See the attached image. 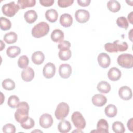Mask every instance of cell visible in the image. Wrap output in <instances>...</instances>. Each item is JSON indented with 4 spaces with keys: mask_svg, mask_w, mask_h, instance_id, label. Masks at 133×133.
<instances>
[{
    "mask_svg": "<svg viewBox=\"0 0 133 133\" xmlns=\"http://www.w3.org/2000/svg\"><path fill=\"white\" fill-rule=\"evenodd\" d=\"M29 105L26 102H19L15 113V118L16 121L20 123L25 122L29 118Z\"/></svg>",
    "mask_w": 133,
    "mask_h": 133,
    "instance_id": "1",
    "label": "cell"
},
{
    "mask_svg": "<svg viewBox=\"0 0 133 133\" xmlns=\"http://www.w3.org/2000/svg\"><path fill=\"white\" fill-rule=\"evenodd\" d=\"M49 26L45 22H41L36 24L32 30V35L35 38H41L48 34Z\"/></svg>",
    "mask_w": 133,
    "mask_h": 133,
    "instance_id": "2",
    "label": "cell"
},
{
    "mask_svg": "<svg viewBox=\"0 0 133 133\" xmlns=\"http://www.w3.org/2000/svg\"><path fill=\"white\" fill-rule=\"evenodd\" d=\"M117 63L122 68L130 69L133 66V56L130 54H122L118 56Z\"/></svg>",
    "mask_w": 133,
    "mask_h": 133,
    "instance_id": "3",
    "label": "cell"
},
{
    "mask_svg": "<svg viewBox=\"0 0 133 133\" xmlns=\"http://www.w3.org/2000/svg\"><path fill=\"white\" fill-rule=\"evenodd\" d=\"M70 108L69 105L64 102H60L57 106L55 115L57 119L62 120L64 119L69 114Z\"/></svg>",
    "mask_w": 133,
    "mask_h": 133,
    "instance_id": "4",
    "label": "cell"
},
{
    "mask_svg": "<svg viewBox=\"0 0 133 133\" xmlns=\"http://www.w3.org/2000/svg\"><path fill=\"white\" fill-rule=\"evenodd\" d=\"M19 7L17 4H16L14 2H11L9 3L5 4L3 5L2 10L3 14L9 17H12L16 15L19 11Z\"/></svg>",
    "mask_w": 133,
    "mask_h": 133,
    "instance_id": "5",
    "label": "cell"
},
{
    "mask_svg": "<svg viewBox=\"0 0 133 133\" xmlns=\"http://www.w3.org/2000/svg\"><path fill=\"white\" fill-rule=\"evenodd\" d=\"M71 120L75 127L78 130L84 129L86 126V121L82 114L78 112H74L71 116Z\"/></svg>",
    "mask_w": 133,
    "mask_h": 133,
    "instance_id": "6",
    "label": "cell"
},
{
    "mask_svg": "<svg viewBox=\"0 0 133 133\" xmlns=\"http://www.w3.org/2000/svg\"><path fill=\"white\" fill-rule=\"evenodd\" d=\"M76 20L81 23H84L88 21L90 18V14L88 11L85 9L77 10L75 13Z\"/></svg>",
    "mask_w": 133,
    "mask_h": 133,
    "instance_id": "7",
    "label": "cell"
},
{
    "mask_svg": "<svg viewBox=\"0 0 133 133\" xmlns=\"http://www.w3.org/2000/svg\"><path fill=\"white\" fill-rule=\"evenodd\" d=\"M53 118L51 115L48 113L42 115L39 119L40 126L44 128H48L51 126L53 123Z\"/></svg>",
    "mask_w": 133,
    "mask_h": 133,
    "instance_id": "8",
    "label": "cell"
},
{
    "mask_svg": "<svg viewBox=\"0 0 133 133\" xmlns=\"http://www.w3.org/2000/svg\"><path fill=\"white\" fill-rule=\"evenodd\" d=\"M56 72V66L54 64L51 62L46 64L43 69V74L46 78H52Z\"/></svg>",
    "mask_w": 133,
    "mask_h": 133,
    "instance_id": "9",
    "label": "cell"
},
{
    "mask_svg": "<svg viewBox=\"0 0 133 133\" xmlns=\"http://www.w3.org/2000/svg\"><path fill=\"white\" fill-rule=\"evenodd\" d=\"M97 60L99 65L103 68H107L110 65V57L107 53L102 52L99 54Z\"/></svg>",
    "mask_w": 133,
    "mask_h": 133,
    "instance_id": "10",
    "label": "cell"
},
{
    "mask_svg": "<svg viewBox=\"0 0 133 133\" xmlns=\"http://www.w3.org/2000/svg\"><path fill=\"white\" fill-rule=\"evenodd\" d=\"M118 95L120 98L124 100H129L132 96L131 89L127 86H122L119 89Z\"/></svg>",
    "mask_w": 133,
    "mask_h": 133,
    "instance_id": "11",
    "label": "cell"
},
{
    "mask_svg": "<svg viewBox=\"0 0 133 133\" xmlns=\"http://www.w3.org/2000/svg\"><path fill=\"white\" fill-rule=\"evenodd\" d=\"M59 73L62 78H68L72 73V68L69 64H62L59 66Z\"/></svg>",
    "mask_w": 133,
    "mask_h": 133,
    "instance_id": "12",
    "label": "cell"
},
{
    "mask_svg": "<svg viewBox=\"0 0 133 133\" xmlns=\"http://www.w3.org/2000/svg\"><path fill=\"white\" fill-rule=\"evenodd\" d=\"M22 79L25 82H30L34 77V71L31 67H27L21 72Z\"/></svg>",
    "mask_w": 133,
    "mask_h": 133,
    "instance_id": "13",
    "label": "cell"
},
{
    "mask_svg": "<svg viewBox=\"0 0 133 133\" xmlns=\"http://www.w3.org/2000/svg\"><path fill=\"white\" fill-rule=\"evenodd\" d=\"M107 102V98L102 94H96L92 97V104L98 107H102Z\"/></svg>",
    "mask_w": 133,
    "mask_h": 133,
    "instance_id": "14",
    "label": "cell"
},
{
    "mask_svg": "<svg viewBox=\"0 0 133 133\" xmlns=\"http://www.w3.org/2000/svg\"><path fill=\"white\" fill-rule=\"evenodd\" d=\"M122 75L121 71L117 68H111L108 72L109 79L112 81H116L119 79Z\"/></svg>",
    "mask_w": 133,
    "mask_h": 133,
    "instance_id": "15",
    "label": "cell"
},
{
    "mask_svg": "<svg viewBox=\"0 0 133 133\" xmlns=\"http://www.w3.org/2000/svg\"><path fill=\"white\" fill-rule=\"evenodd\" d=\"M60 23L65 28L70 27L73 23L72 17L69 14H63L60 17Z\"/></svg>",
    "mask_w": 133,
    "mask_h": 133,
    "instance_id": "16",
    "label": "cell"
},
{
    "mask_svg": "<svg viewBox=\"0 0 133 133\" xmlns=\"http://www.w3.org/2000/svg\"><path fill=\"white\" fill-rule=\"evenodd\" d=\"M24 18L26 22L31 24L34 23L37 19V14L35 10H29L24 13Z\"/></svg>",
    "mask_w": 133,
    "mask_h": 133,
    "instance_id": "17",
    "label": "cell"
},
{
    "mask_svg": "<svg viewBox=\"0 0 133 133\" xmlns=\"http://www.w3.org/2000/svg\"><path fill=\"white\" fill-rule=\"evenodd\" d=\"M109 125L107 121L104 119H100L97 124V130H94L98 132H109Z\"/></svg>",
    "mask_w": 133,
    "mask_h": 133,
    "instance_id": "18",
    "label": "cell"
},
{
    "mask_svg": "<svg viewBox=\"0 0 133 133\" xmlns=\"http://www.w3.org/2000/svg\"><path fill=\"white\" fill-rule=\"evenodd\" d=\"M50 37L51 40L54 42L60 43L63 41L64 33L59 29H55L52 32Z\"/></svg>",
    "mask_w": 133,
    "mask_h": 133,
    "instance_id": "19",
    "label": "cell"
},
{
    "mask_svg": "<svg viewBox=\"0 0 133 133\" xmlns=\"http://www.w3.org/2000/svg\"><path fill=\"white\" fill-rule=\"evenodd\" d=\"M44 59L45 55L41 51H35L32 55V61L35 64H41L44 62Z\"/></svg>",
    "mask_w": 133,
    "mask_h": 133,
    "instance_id": "20",
    "label": "cell"
},
{
    "mask_svg": "<svg viewBox=\"0 0 133 133\" xmlns=\"http://www.w3.org/2000/svg\"><path fill=\"white\" fill-rule=\"evenodd\" d=\"M72 126L70 123L66 120H63L60 122L58 125V129L59 132L62 133L68 132L71 129Z\"/></svg>",
    "mask_w": 133,
    "mask_h": 133,
    "instance_id": "21",
    "label": "cell"
},
{
    "mask_svg": "<svg viewBox=\"0 0 133 133\" xmlns=\"http://www.w3.org/2000/svg\"><path fill=\"white\" fill-rule=\"evenodd\" d=\"M45 16L48 21L53 23L57 21L58 17V14L55 9H50L46 11Z\"/></svg>",
    "mask_w": 133,
    "mask_h": 133,
    "instance_id": "22",
    "label": "cell"
},
{
    "mask_svg": "<svg viewBox=\"0 0 133 133\" xmlns=\"http://www.w3.org/2000/svg\"><path fill=\"white\" fill-rule=\"evenodd\" d=\"M98 90L103 94H107L111 90V85L106 81L100 82L97 86Z\"/></svg>",
    "mask_w": 133,
    "mask_h": 133,
    "instance_id": "23",
    "label": "cell"
},
{
    "mask_svg": "<svg viewBox=\"0 0 133 133\" xmlns=\"http://www.w3.org/2000/svg\"><path fill=\"white\" fill-rule=\"evenodd\" d=\"M104 113L107 116L109 117H114L117 114V109L115 105L110 104L105 108Z\"/></svg>",
    "mask_w": 133,
    "mask_h": 133,
    "instance_id": "24",
    "label": "cell"
},
{
    "mask_svg": "<svg viewBox=\"0 0 133 133\" xmlns=\"http://www.w3.org/2000/svg\"><path fill=\"white\" fill-rule=\"evenodd\" d=\"M21 52L20 48L16 46H12L8 47L6 50L7 55L10 58H15Z\"/></svg>",
    "mask_w": 133,
    "mask_h": 133,
    "instance_id": "25",
    "label": "cell"
},
{
    "mask_svg": "<svg viewBox=\"0 0 133 133\" xmlns=\"http://www.w3.org/2000/svg\"><path fill=\"white\" fill-rule=\"evenodd\" d=\"M36 4L35 0H19L17 2V5L20 9H23L26 7H32L35 6Z\"/></svg>",
    "mask_w": 133,
    "mask_h": 133,
    "instance_id": "26",
    "label": "cell"
},
{
    "mask_svg": "<svg viewBox=\"0 0 133 133\" xmlns=\"http://www.w3.org/2000/svg\"><path fill=\"white\" fill-rule=\"evenodd\" d=\"M107 7L110 11L113 12H116L120 10L121 5L117 1L110 0L107 3Z\"/></svg>",
    "mask_w": 133,
    "mask_h": 133,
    "instance_id": "27",
    "label": "cell"
},
{
    "mask_svg": "<svg viewBox=\"0 0 133 133\" xmlns=\"http://www.w3.org/2000/svg\"><path fill=\"white\" fill-rule=\"evenodd\" d=\"M18 39L17 34L14 32H10L5 34L4 36V41L7 44H10L15 43Z\"/></svg>",
    "mask_w": 133,
    "mask_h": 133,
    "instance_id": "28",
    "label": "cell"
},
{
    "mask_svg": "<svg viewBox=\"0 0 133 133\" xmlns=\"http://www.w3.org/2000/svg\"><path fill=\"white\" fill-rule=\"evenodd\" d=\"M0 27L3 31L8 30L11 27V23L9 19L1 17L0 18Z\"/></svg>",
    "mask_w": 133,
    "mask_h": 133,
    "instance_id": "29",
    "label": "cell"
},
{
    "mask_svg": "<svg viewBox=\"0 0 133 133\" xmlns=\"http://www.w3.org/2000/svg\"><path fill=\"white\" fill-rule=\"evenodd\" d=\"M2 87L7 90H12L15 88V83L14 81L10 78L4 79L2 83Z\"/></svg>",
    "mask_w": 133,
    "mask_h": 133,
    "instance_id": "30",
    "label": "cell"
},
{
    "mask_svg": "<svg viewBox=\"0 0 133 133\" xmlns=\"http://www.w3.org/2000/svg\"><path fill=\"white\" fill-rule=\"evenodd\" d=\"M112 129L115 133H123L125 131L124 124L119 121L114 122L112 124Z\"/></svg>",
    "mask_w": 133,
    "mask_h": 133,
    "instance_id": "31",
    "label": "cell"
},
{
    "mask_svg": "<svg viewBox=\"0 0 133 133\" xmlns=\"http://www.w3.org/2000/svg\"><path fill=\"white\" fill-rule=\"evenodd\" d=\"M29 63L28 57L25 55H23L19 58L18 60V65L20 68L25 69L28 67Z\"/></svg>",
    "mask_w": 133,
    "mask_h": 133,
    "instance_id": "32",
    "label": "cell"
},
{
    "mask_svg": "<svg viewBox=\"0 0 133 133\" xmlns=\"http://www.w3.org/2000/svg\"><path fill=\"white\" fill-rule=\"evenodd\" d=\"M19 103V99L17 96L12 95L8 98L7 104L9 107L11 108H17Z\"/></svg>",
    "mask_w": 133,
    "mask_h": 133,
    "instance_id": "33",
    "label": "cell"
},
{
    "mask_svg": "<svg viewBox=\"0 0 133 133\" xmlns=\"http://www.w3.org/2000/svg\"><path fill=\"white\" fill-rule=\"evenodd\" d=\"M59 58L63 61H66L70 59L72 56V52L70 49L63 50H60L58 54Z\"/></svg>",
    "mask_w": 133,
    "mask_h": 133,
    "instance_id": "34",
    "label": "cell"
},
{
    "mask_svg": "<svg viewBox=\"0 0 133 133\" xmlns=\"http://www.w3.org/2000/svg\"><path fill=\"white\" fill-rule=\"evenodd\" d=\"M113 43L116 45L117 51L122 52L126 51L128 49V44L125 42H122L119 40H116Z\"/></svg>",
    "mask_w": 133,
    "mask_h": 133,
    "instance_id": "35",
    "label": "cell"
},
{
    "mask_svg": "<svg viewBox=\"0 0 133 133\" xmlns=\"http://www.w3.org/2000/svg\"><path fill=\"white\" fill-rule=\"evenodd\" d=\"M35 122L31 117H29L24 122L20 123L21 126L24 129H29L34 126Z\"/></svg>",
    "mask_w": 133,
    "mask_h": 133,
    "instance_id": "36",
    "label": "cell"
},
{
    "mask_svg": "<svg viewBox=\"0 0 133 133\" xmlns=\"http://www.w3.org/2000/svg\"><path fill=\"white\" fill-rule=\"evenodd\" d=\"M116 24L119 27L125 29H127L128 27V21L127 19L123 16L119 17L117 19Z\"/></svg>",
    "mask_w": 133,
    "mask_h": 133,
    "instance_id": "37",
    "label": "cell"
},
{
    "mask_svg": "<svg viewBox=\"0 0 133 133\" xmlns=\"http://www.w3.org/2000/svg\"><path fill=\"white\" fill-rule=\"evenodd\" d=\"M3 131L6 133H15L16 132V127L13 124L8 123L3 127Z\"/></svg>",
    "mask_w": 133,
    "mask_h": 133,
    "instance_id": "38",
    "label": "cell"
},
{
    "mask_svg": "<svg viewBox=\"0 0 133 133\" xmlns=\"http://www.w3.org/2000/svg\"><path fill=\"white\" fill-rule=\"evenodd\" d=\"M105 50L109 52H117L116 47L114 43H107L104 46Z\"/></svg>",
    "mask_w": 133,
    "mask_h": 133,
    "instance_id": "39",
    "label": "cell"
},
{
    "mask_svg": "<svg viewBox=\"0 0 133 133\" xmlns=\"http://www.w3.org/2000/svg\"><path fill=\"white\" fill-rule=\"evenodd\" d=\"M74 2L73 0H59L58 5L61 8H65L71 6Z\"/></svg>",
    "mask_w": 133,
    "mask_h": 133,
    "instance_id": "40",
    "label": "cell"
},
{
    "mask_svg": "<svg viewBox=\"0 0 133 133\" xmlns=\"http://www.w3.org/2000/svg\"><path fill=\"white\" fill-rule=\"evenodd\" d=\"M71 43L68 41H62L58 45V48L60 50H63L70 49Z\"/></svg>",
    "mask_w": 133,
    "mask_h": 133,
    "instance_id": "41",
    "label": "cell"
},
{
    "mask_svg": "<svg viewBox=\"0 0 133 133\" xmlns=\"http://www.w3.org/2000/svg\"><path fill=\"white\" fill-rule=\"evenodd\" d=\"M40 4L45 7L51 6L54 3V0H39Z\"/></svg>",
    "mask_w": 133,
    "mask_h": 133,
    "instance_id": "42",
    "label": "cell"
},
{
    "mask_svg": "<svg viewBox=\"0 0 133 133\" xmlns=\"http://www.w3.org/2000/svg\"><path fill=\"white\" fill-rule=\"evenodd\" d=\"M90 2H91L90 0H83V1L77 0V1L78 4L83 7H86L88 6L90 4Z\"/></svg>",
    "mask_w": 133,
    "mask_h": 133,
    "instance_id": "43",
    "label": "cell"
},
{
    "mask_svg": "<svg viewBox=\"0 0 133 133\" xmlns=\"http://www.w3.org/2000/svg\"><path fill=\"white\" fill-rule=\"evenodd\" d=\"M132 121L133 119L132 118H130L129 120H128L127 125V127L128 128V129L130 131H132V128H133V123H132Z\"/></svg>",
    "mask_w": 133,
    "mask_h": 133,
    "instance_id": "44",
    "label": "cell"
},
{
    "mask_svg": "<svg viewBox=\"0 0 133 133\" xmlns=\"http://www.w3.org/2000/svg\"><path fill=\"white\" fill-rule=\"evenodd\" d=\"M132 14H133V12L131 11L129 14L128 15V17H127L129 21V22L131 24H132V20H133V19H132V16H133Z\"/></svg>",
    "mask_w": 133,
    "mask_h": 133,
    "instance_id": "45",
    "label": "cell"
}]
</instances>
